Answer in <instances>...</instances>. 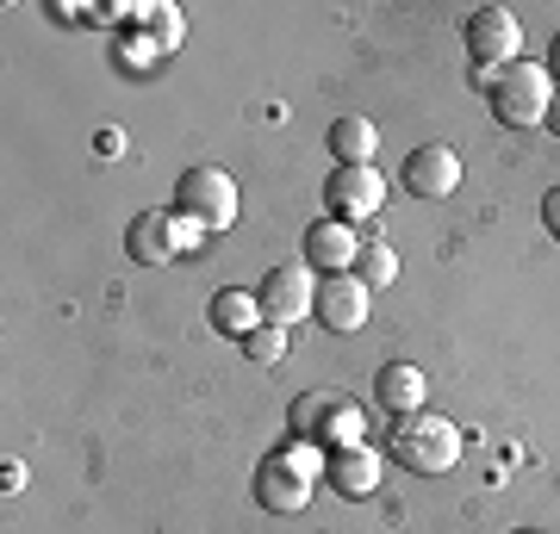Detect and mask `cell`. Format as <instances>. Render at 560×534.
I'll list each match as a JSON object with an SVG mask.
<instances>
[{"instance_id": "obj_1", "label": "cell", "mask_w": 560, "mask_h": 534, "mask_svg": "<svg viewBox=\"0 0 560 534\" xmlns=\"http://www.w3.org/2000/svg\"><path fill=\"white\" fill-rule=\"evenodd\" d=\"M386 454L399 460L405 473H423V478H442L460 466V429L448 423V416H399L393 423V436H386Z\"/></svg>"}, {"instance_id": "obj_2", "label": "cell", "mask_w": 560, "mask_h": 534, "mask_svg": "<svg viewBox=\"0 0 560 534\" xmlns=\"http://www.w3.org/2000/svg\"><path fill=\"white\" fill-rule=\"evenodd\" d=\"M492 119L511 124V131H536V124H548V106H555V75H548V62H511L499 75V87H492Z\"/></svg>"}, {"instance_id": "obj_3", "label": "cell", "mask_w": 560, "mask_h": 534, "mask_svg": "<svg viewBox=\"0 0 560 534\" xmlns=\"http://www.w3.org/2000/svg\"><path fill=\"white\" fill-rule=\"evenodd\" d=\"M175 212L194 218V224H206L212 237H224V230L237 224V180L224 175V168H212V162L187 168L180 187H175Z\"/></svg>"}, {"instance_id": "obj_4", "label": "cell", "mask_w": 560, "mask_h": 534, "mask_svg": "<svg viewBox=\"0 0 560 534\" xmlns=\"http://www.w3.org/2000/svg\"><path fill=\"white\" fill-rule=\"evenodd\" d=\"M261 323H280V330H293V323H305L312 317V298H318V280H312V268L305 261H280V268H268L261 274Z\"/></svg>"}, {"instance_id": "obj_5", "label": "cell", "mask_w": 560, "mask_h": 534, "mask_svg": "<svg viewBox=\"0 0 560 534\" xmlns=\"http://www.w3.org/2000/svg\"><path fill=\"white\" fill-rule=\"evenodd\" d=\"M467 50H474V62H492V69L523 62L517 13H511V7H474V13H467Z\"/></svg>"}, {"instance_id": "obj_6", "label": "cell", "mask_w": 560, "mask_h": 534, "mask_svg": "<svg viewBox=\"0 0 560 534\" xmlns=\"http://www.w3.org/2000/svg\"><path fill=\"white\" fill-rule=\"evenodd\" d=\"M368 311H374V293H368L355 274H324V280H318L312 317H318L330 336H355L361 323H368Z\"/></svg>"}, {"instance_id": "obj_7", "label": "cell", "mask_w": 560, "mask_h": 534, "mask_svg": "<svg viewBox=\"0 0 560 534\" xmlns=\"http://www.w3.org/2000/svg\"><path fill=\"white\" fill-rule=\"evenodd\" d=\"M324 199H330V212L342 224H361L386 205V180H381V168H337L330 187H324Z\"/></svg>"}, {"instance_id": "obj_8", "label": "cell", "mask_w": 560, "mask_h": 534, "mask_svg": "<svg viewBox=\"0 0 560 534\" xmlns=\"http://www.w3.org/2000/svg\"><path fill=\"white\" fill-rule=\"evenodd\" d=\"M405 187L418 199H448L460 187V156L448 143H418V150L405 156Z\"/></svg>"}, {"instance_id": "obj_9", "label": "cell", "mask_w": 560, "mask_h": 534, "mask_svg": "<svg viewBox=\"0 0 560 534\" xmlns=\"http://www.w3.org/2000/svg\"><path fill=\"white\" fill-rule=\"evenodd\" d=\"M361 242L368 237H355V224L324 218V224H312V237H305V268H318V274H355Z\"/></svg>"}, {"instance_id": "obj_10", "label": "cell", "mask_w": 560, "mask_h": 534, "mask_svg": "<svg viewBox=\"0 0 560 534\" xmlns=\"http://www.w3.org/2000/svg\"><path fill=\"white\" fill-rule=\"evenodd\" d=\"M312 491H318V478H305L293 460H268V466L256 473V497L268 503V510H280V515L305 510V503H312Z\"/></svg>"}, {"instance_id": "obj_11", "label": "cell", "mask_w": 560, "mask_h": 534, "mask_svg": "<svg viewBox=\"0 0 560 534\" xmlns=\"http://www.w3.org/2000/svg\"><path fill=\"white\" fill-rule=\"evenodd\" d=\"M125 249L138 268H162V261H175V212H138L131 230H125Z\"/></svg>"}, {"instance_id": "obj_12", "label": "cell", "mask_w": 560, "mask_h": 534, "mask_svg": "<svg viewBox=\"0 0 560 534\" xmlns=\"http://www.w3.org/2000/svg\"><path fill=\"white\" fill-rule=\"evenodd\" d=\"M324 478H330L349 503H361V497L381 491V454H374V448H337L330 466H324Z\"/></svg>"}, {"instance_id": "obj_13", "label": "cell", "mask_w": 560, "mask_h": 534, "mask_svg": "<svg viewBox=\"0 0 560 534\" xmlns=\"http://www.w3.org/2000/svg\"><path fill=\"white\" fill-rule=\"evenodd\" d=\"M374 392H381V404L393 416H418L423 411V392H430V379H423V367H411V360H386L381 379H374Z\"/></svg>"}, {"instance_id": "obj_14", "label": "cell", "mask_w": 560, "mask_h": 534, "mask_svg": "<svg viewBox=\"0 0 560 534\" xmlns=\"http://www.w3.org/2000/svg\"><path fill=\"white\" fill-rule=\"evenodd\" d=\"M374 150H381V131H374V119L349 112V119L330 124V156H337V168H374Z\"/></svg>"}, {"instance_id": "obj_15", "label": "cell", "mask_w": 560, "mask_h": 534, "mask_svg": "<svg viewBox=\"0 0 560 534\" xmlns=\"http://www.w3.org/2000/svg\"><path fill=\"white\" fill-rule=\"evenodd\" d=\"M212 330L219 336H256L261 330V298L256 293H219L212 298Z\"/></svg>"}, {"instance_id": "obj_16", "label": "cell", "mask_w": 560, "mask_h": 534, "mask_svg": "<svg viewBox=\"0 0 560 534\" xmlns=\"http://www.w3.org/2000/svg\"><path fill=\"white\" fill-rule=\"evenodd\" d=\"M355 280L368 286V293H381V286H393V280H399V256H393V242H381V237H368V242H361Z\"/></svg>"}, {"instance_id": "obj_17", "label": "cell", "mask_w": 560, "mask_h": 534, "mask_svg": "<svg viewBox=\"0 0 560 534\" xmlns=\"http://www.w3.org/2000/svg\"><path fill=\"white\" fill-rule=\"evenodd\" d=\"M138 20H143V44L156 57H175L180 50V7H138Z\"/></svg>"}, {"instance_id": "obj_18", "label": "cell", "mask_w": 560, "mask_h": 534, "mask_svg": "<svg viewBox=\"0 0 560 534\" xmlns=\"http://www.w3.org/2000/svg\"><path fill=\"white\" fill-rule=\"evenodd\" d=\"M330 416H337V397H293V411H287V423H293V436H324V429H330Z\"/></svg>"}, {"instance_id": "obj_19", "label": "cell", "mask_w": 560, "mask_h": 534, "mask_svg": "<svg viewBox=\"0 0 560 534\" xmlns=\"http://www.w3.org/2000/svg\"><path fill=\"white\" fill-rule=\"evenodd\" d=\"M243 355L256 360V367H275V360L287 355V330H280V323H261L256 336H243Z\"/></svg>"}, {"instance_id": "obj_20", "label": "cell", "mask_w": 560, "mask_h": 534, "mask_svg": "<svg viewBox=\"0 0 560 534\" xmlns=\"http://www.w3.org/2000/svg\"><path fill=\"white\" fill-rule=\"evenodd\" d=\"M206 237H212L206 224H194V218H180V212H175V249H180V256H194V249H200Z\"/></svg>"}, {"instance_id": "obj_21", "label": "cell", "mask_w": 560, "mask_h": 534, "mask_svg": "<svg viewBox=\"0 0 560 534\" xmlns=\"http://www.w3.org/2000/svg\"><path fill=\"white\" fill-rule=\"evenodd\" d=\"M541 224H548V237H560V187L541 193Z\"/></svg>"}, {"instance_id": "obj_22", "label": "cell", "mask_w": 560, "mask_h": 534, "mask_svg": "<svg viewBox=\"0 0 560 534\" xmlns=\"http://www.w3.org/2000/svg\"><path fill=\"white\" fill-rule=\"evenodd\" d=\"M94 150H101V156H125V131H101V138H94Z\"/></svg>"}, {"instance_id": "obj_23", "label": "cell", "mask_w": 560, "mask_h": 534, "mask_svg": "<svg viewBox=\"0 0 560 534\" xmlns=\"http://www.w3.org/2000/svg\"><path fill=\"white\" fill-rule=\"evenodd\" d=\"M0 485H7V491H25V466H20V460H7V466H0Z\"/></svg>"}, {"instance_id": "obj_24", "label": "cell", "mask_w": 560, "mask_h": 534, "mask_svg": "<svg viewBox=\"0 0 560 534\" xmlns=\"http://www.w3.org/2000/svg\"><path fill=\"white\" fill-rule=\"evenodd\" d=\"M548 75L560 81V32H555V44H548Z\"/></svg>"}, {"instance_id": "obj_25", "label": "cell", "mask_w": 560, "mask_h": 534, "mask_svg": "<svg viewBox=\"0 0 560 534\" xmlns=\"http://www.w3.org/2000/svg\"><path fill=\"white\" fill-rule=\"evenodd\" d=\"M548 131L560 138V87H555V106H548Z\"/></svg>"}, {"instance_id": "obj_26", "label": "cell", "mask_w": 560, "mask_h": 534, "mask_svg": "<svg viewBox=\"0 0 560 534\" xmlns=\"http://www.w3.org/2000/svg\"><path fill=\"white\" fill-rule=\"evenodd\" d=\"M523 534H529V529H523Z\"/></svg>"}]
</instances>
